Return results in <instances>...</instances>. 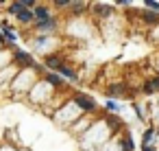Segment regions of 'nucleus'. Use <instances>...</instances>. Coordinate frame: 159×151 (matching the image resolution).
I'll return each mask as SVG.
<instances>
[{
	"label": "nucleus",
	"instance_id": "obj_1",
	"mask_svg": "<svg viewBox=\"0 0 159 151\" xmlns=\"http://www.w3.org/2000/svg\"><path fill=\"white\" fill-rule=\"evenodd\" d=\"M13 61H16L20 68H35V70H39V72H44V70H46V66H44V64H37V61L26 53V51H20V48L13 53Z\"/></svg>",
	"mask_w": 159,
	"mask_h": 151
},
{
	"label": "nucleus",
	"instance_id": "obj_2",
	"mask_svg": "<svg viewBox=\"0 0 159 151\" xmlns=\"http://www.w3.org/2000/svg\"><path fill=\"white\" fill-rule=\"evenodd\" d=\"M74 103H76L81 110H85V112H96V110H98L96 101H94L89 94H83V92H76V94H74Z\"/></svg>",
	"mask_w": 159,
	"mask_h": 151
},
{
	"label": "nucleus",
	"instance_id": "obj_3",
	"mask_svg": "<svg viewBox=\"0 0 159 151\" xmlns=\"http://www.w3.org/2000/svg\"><path fill=\"white\" fill-rule=\"evenodd\" d=\"M44 66H46L48 70H61L66 64H63V59H61L59 55H48V57L44 59Z\"/></svg>",
	"mask_w": 159,
	"mask_h": 151
},
{
	"label": "nucleus",
	"instance_id": "obj_4",
	"mask_svg": "<svg viewBox=\"0 0 159 151\" xmlns=\"http://www.w3.org/2000/svg\"><path fill=\"white\" fill-rule=\"evenodd\" d=\"M35 29L42 31V33H52L57 29V20L50 18V20H44V22H35Z\"/></svg>",
	"mask_w": 159,
	"mask_h": 151
},
{
	"label": "nucleus",
	"instance_id": "obj_5",
	"mask_svg": "<svg viewBox=\"0 0 159 151\" xmlns=\"http://www.w3.org/2000/svg\"><path fill=\"white\" fill-rule=\"evenodd\" d=\"M33 13H35V20H37V22L50 20V9H48V7H44V5H37V7L33 9Z\"/></svg>",
	"mask_w": 159,
	"mask_h": 151
},
{
	"label": "nucleus",
	"instance_id": "obj_6",
	"mask_svg": "<svg viewBox=\"0 0 159 151\" xmlns=\"http://www.w3.org/2000/svg\"><path fill=\"white\" fill-rule=\"evenodd\" d=\"M46 81L52 85V88H59L63 81H61V75L59 72H46Z\"/></svg>",
	"mask_w": 159,
	"mask_h": 151
},
{
	"label": "nucleus",
	"instance_id": "obj_7",
	"mask_svg": "<svg viewBox=\"0 0 159 151\" xmlns=\"http://www.w3.org/2000/svg\"><path fill=\"white\" fill-rule=\"evenodd\" d=\"M142 18L146 24H157L159 22V13L157 11H142Z\"/></svg>",
	"mask_w": 159,
	"mask_h": 151
},
{
	"label": "nucleus",
	"instance_id": "obj_8",
	"mask_svg": "<svg viewBox=\"0 0 159 151\" xmlns=\"http://www.w3.org/2000/svg\"><path fill=\"white\" fill-rule=\"evenodd\" d=\"M92 9L96 11V16H102V18L111 16V7H109V5H94Z\"/></svg>",
	"mask_w": 159,
	"mask_h": 151
},
{
	"label": "nucleus",
	"instance_id": "obj_9",
	"mask_svg": "<svg viewBox=\"0 0 159 151\" xmlns=\"http://www.w3.org/2000/svg\"><path fill=\"white\" fill-rule=\"evenodd\" d=\"M122 151H135V144H133L131 134H124L122 136Z\"/></svg>",
	"mask_w": 159,
	"mask_h": 151
},
{
	"label": "nucleus",
	"instance_id": "obj_10",
	"mask_svg": "<svg viewBox=\"0 0 159 151\" xmlns=\"http://www.w3.org/2000/svg\"><path fill=\"white\" fill-rule=\"evenodd\" d=\"M24 9H26V7H24V2H11V5H9V13H11V16H16V18H18Z\"/></svg>",
	"mask_w": 159,
	"mask_h": 151
},
{
	"label": "nucleus",
	"instance_id": "obj_11",
	"mask_svg": "<svg viewBox=\"0 0 159 151\" xmlns=\"http://www.w3.org/2000/svg\"><path fill=\"white\" fill-rule=\"evenodd\" d=\"M33 18H35V13H33V9H24L20 16H18V20L20 22H24V24H29V22H33Z\"/></svg>",
	"mask_w": 159,
	"mask_h": 151
},
{
	"label": "nucleus",
	"instance_id": "obj_12",
	"mask_svg": "<svg viewBox=\"0 0 159 151\" xmlns=\"http://www.w3.org/2000/svg\"><path fill=\"white\" fill-rule=\"evenodd\" d=\"M59 75H61V77H68L70 81H76V79H79V75H76V72H74L70 66H63V68L59 70Z\"/></svg>",
	"mask_w": 159,
	"mask_h": 151
},
{
	"label": "nucleus",
	"instance_id": "obj_13",
	"mask_svg": "<svg viewBox=\"0 0 159 151\" xmlns=\"http://www.w3.org/2000/svg\"><path fill=\"white\" fill-rule=\"evenodd\" d=\"M2 35H5L7 42H16V40H18V35H16V33L11 31V27H7V24L2 27Z\"/></svg>",
	"mask_w": 159,
	"mask_h": 151
},
{
	"label": "nucleus",
	"instance_id": "obj_14",
	"mask_svg": "<svg viewBox=\"0 0 159 151\" xmlns=\"http://www.w3.org/2000/svg\"><path fill=\"white\" fill-rule=\"evenodd\" d=\"M152 138H155V129H152V127H148V129L144 131V147H150Z\"/></svg>",
	"mask_w": 159,
	"mask_h": 151
},
{
	"label": "nucleus",
	"instance_id": "obj_15",
	"mask_svg": "<svg viewBox=\"0 0 159 151\" xmlns=\"http://www.w3.org/2000/svg\"><path fill=\"white\" fill-rule=\"evenodd\" d=\"M122 92H124V83H116L109 88V94H122Z\"/></svg>",
	"mask_w": 159,
	"mask_h": 151
},
{
	"label": "nucleus",
	"instance_id": "obj_16",
	"mask_svg": "<svg viewBox=\"0 0 159 151\" xmlns=\"http://www.w3.org/2000/svg\"><path fill=\"white\" fill-rule=\"evenodd\" d=\"M107 123L111 125V129H118V127H122V120H118V118H113L111 114L107 116Z\"/></svg>",
	"mask_w": 159,
	"mask_h": 151
},
{
	"label": "nucleus",
	"instance_id": "obj_17",
	"mask_svg": "<svg viewBox=\"0 0 159 151\" xmlns=\"http://www.w3.org/2000/svg\"><path fill=\"white\" fill-rule=\"evenodd\" d=\"M70 9H74L72 13H83V9H85V5H83V2H72V5H70Z\"/></svg>",
	"mask_w": 159,
	"mask_h": 151
},
{
	"label": "nucleus",
	"instance_id": "obj_18",
	"mask_svg": "<svg viewBox=\"0 0 159 151\" xmlns=\"http://www.w3.org/2000/svg\"><path fill=\"white\" fill-rule=\"evenodd\" d=\"M144 92H146V94H152V92H155V85H152V79H148V81L144 83Z\"/></svg>",
	"mask_w": 159,
	"mask_h": 151
},
{
	"label": "nucleus",
	"instance_id": "obj_19",
	"mask_svg": "<svg viewBox=\"0 0 159 151\" xmlns=\"http://www.w3.org/2000/svg\"><path fill=\"white\" fill-rule=\"evenodd\" d=\"M107 110H109V112H118V110H120V105H118L116 101H111V99H109V101H107Z\"/></svg>",
	"mask_w": 159,
	"mask_h": 151
},
{
	"label": "nucleus",
	"instance_id": "obj_20",
	"mask_svg": "<svg viewBox=\"0 0 159 151\" xmlns=\"http://www.w3.org/2000/svg\"><path fill=\"white\" fill-rule=\"evenodd\" d=\"M146 7H148V9H155V11L159 13V2H155V0H148V2H146Z\"/></svg>",
	"mask_w": 159,
	"mask_h": 151
},
{
	"label": "nucleus",
	"instance_id": "obj_21",
	"mask_svg": "<svg viewBox=\"0 0 159 151\" xmlns=\"http://www.w3.org/2000/svg\"><path fill=\"white\" fill-rule=\"evenodd\" d=\"M133 110H135V114H137V118H144V112H142V107H139L137 103H133Z\"/></svg>",
	"mask_w": 159,
	"mask_h": 151
},
{
	"label": "nucleus",
	"instance_id": "obj_22",
	"mask_svg": "<svg viewBox=\"0 0 159 151\" xmlns=\"http://www.w3.org/2000/svg\"><path fill=\"white\" fill-rule=\"evenodd\" d=\"M152 85H155V90H159V75L152 79Z\"/></svg>",
	"mask_w": 159,
	"mask_h": 151
},
{
	"label": "nucleus",
	"instance_id": "obj_23",
	"mask_svg": "<svg viewBox=\"0 0 159 151\" xmlns=\"http://www.w3.org/2000/svg\"><path fill=\"white\" fill-rule=\"evenodd\" d=\"M142 151H155V147H152V144H150V147H144V149H142Z\"/></svg>",
	"mask_w": 159,
	"mask_h": 151
},
{
	"label": "nucleus",
	"instance_id": "obj_24",
	"mask_svg": "<svg viewBox=\"0 0 159 151\" xmlns=\"http://www.w3.org/2000/svg\"><path fill=\"white\" fill-rule=\"evenodd\" d=\"M0 44H5V35L2 33H0Z\"/></svg>",
	"mask_w": 159,
	"mask_h": 151
}]
</instances>
